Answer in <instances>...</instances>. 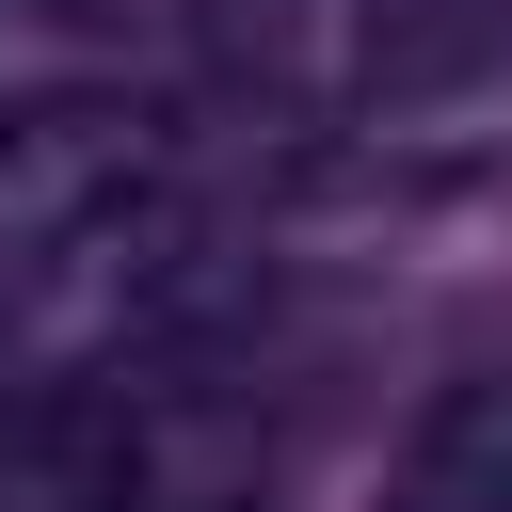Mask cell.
<instances>
[{"label": "cell", "mask_w": 512, "mask_h": 512, "mask_svg": "<svg viewBox=\"0 0 512 512\" xmlns=\"http://www.w3.org/2000/svg\"><path fill=\"white\" fill-rule=\"evenodd\" d=\"M448 464H464V496H480V512H512V400H480V416L448 432Z\"/></svg>", "instance_id": "obj_1"}]
</instances>
